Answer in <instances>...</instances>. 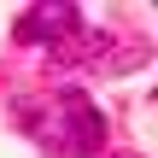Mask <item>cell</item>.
<instances>
[{
	"instance_id": "cell-3",
	"label": "cell",
	"mask_w": 158,
	"mask_h": 158,
	"mask_svg": "<svg viewBox=\"0 0 158 158\" xmlns=\"http://www.w3.org/2000/svg\"><path fill=\"white\" fill-rule=\"evenodd\" d=\"M111 158H141V152H111Z\"/></svg>"
},
{
	"instance_id": "cell-1",
	"label": "cell",
	"mask_w": 158,
	"mask_h": 158,
	"mask_svg": "<svg viewBox=\"0 0 158 158\" xmlns=\"http://www.w3.org/2000/svg\"><path fill=\"white\" fill-rule=\"evenodd\" d=\"M53 147L64 158H94V152H106V117H100V106L82 94V88H64L53 106Z\"/></svg>"
},
{
	"instance_id": "cell-2",
	"label": "cell",
	"mask_w": 158,
	"mask_h": 158,
	"mask_svg": "<svg viewBox=\"0 0 158 158\" xmlns=\"http://www.w3.org/2000/svg\"><path fill=\"white\" fill-rule=\"evenodd\" d=\"M82 29L76 6H35L29 18H18V41H47L53 59H64V41Z\"/></svg>"
}]
</instances>
